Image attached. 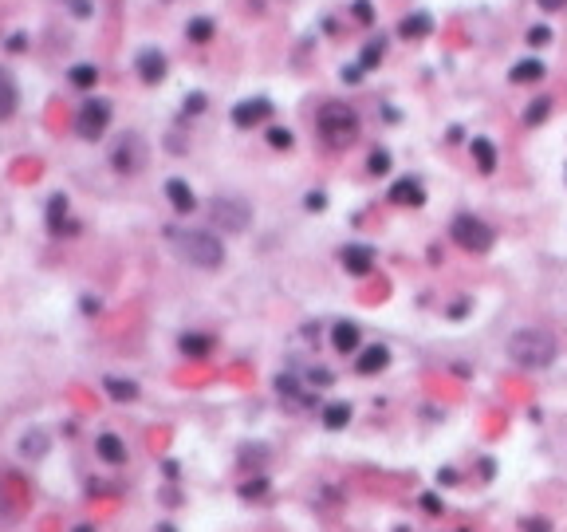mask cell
I'll use <instances>...</instances> for the list:
<instances>
[{"instance_id":"obj_1","label":"cell","mask_w":567,"mask_h":532,"mask_svg":"<svg viewBox=\"0 0 567 532\" xmlns=\"http://www.w3.org/2000/svg\"><path fill=\"white\" fill-rule=\"evenodd\" d=\"M559 355V343L548 328H520L508 335V359L524 367V371H540V367H551Z\"/></svg>"},{"instance_id":"obj_2","label":"cell","mask_w":567,"mask_h":532,"mask_svg":"<svg viewBox=\"0 0 567 532\" xmlns=\"http://www.w3.org/2000/svg\"><path fill=\"white\" fill-rule=\"evenodd\" d=\"M170 245L193 268L213 272V268L225 265V241L217 233H209V229H170Z\"/></svg>"},{"instance_id":"obj_3","label":"cell","mask_w":567,"mask_h":532,"mask_svg":"<svg viewBox=\"0 0 567 532\" xmlns=\"http://www.w3.org/2000/svg\"><path fill=\"white\" fill-rule=\"evenodd\" d=\"M315 123H319V134L331 146H346V142L359 134V110L346 107V103H323L319 114H315Z\"/></svg>"},{"instance_id":"obj_4","label":"cell","mask_w":567,"mask_h":532,"mask_svg":"<svg viewBox=\"0 0 567 532\" xmlns=\"http://www.w3.org/2000/svg\"><path fill=\"white\" fill-rule=\"evenodd\" d=\"M449 233H453V241L461 245L465 252H488L492 249V241H496V233L488 229L481 217H473V213H461V217H453V225H449Z\"/></svg>"},{"instance_id":"obj_5","label":"cell","mask_w":567,"mask_h":532,"mask_svg":"<svg viewBox=\"0 0 567 532\" xmlns=\"http://www.w3.org/2000/svg\"><path fill=\"white\" fill-rule=\"evenodd\" d=\"M209 221L220 225V229H229V233H244L252 221V209L240 197H213L209 202Z\"/></svg>"},{"instance_id":"obj_6","label":"cell","mask_w":567,"mask_h":532,"mask_svg":"<svg viewBox=\"0 0 567 532\" xmlns=\"http://www.w3.org/2000/svg\"><path fill=\"white\" fill-rule=\"evenodd\" d=\"M110 166H114V173H138L146 166V142H142V134L126 130L123 138L110 146Z\"/></svg>"},{"instance_id":"obj_7","label":"cell","mask_w":567,"mask_h":532,"mask_svg":"<svg viewBox=\"0 0 567 532\" xmlns=\"http://www.w3.org/2000/svg\"><path fill=\"white\" fill-rule=\"evenodd\" d=\"M110 114H114V110H110L107 99H87L75 114V130L83 134V138H103L107 126H110Z\"/></svg>"},{"instance_id":"obj_8","label":"cell","mask_w":567,"mask_h":532,"mask_svg":"<svg viewBox=\"0 0 567 532\" xmlns=\"http://www.w3.org/2000/svg\"><path fill=\"white\" fill-rule=\"evenodd\" d=\"M276 391H280V398L288 402L292 410H307V407H315V391L303 383V378H296V375H280L276 378Z\"/></svg>"},{"instance_id":"obj_9","label":"cell","mask_w":567,"mask_h":532,"mask_svg":"<svg viewBox=\"0 0 567 532\" xmlns=\"http://www.w3.org/2000/svg\"><path fill=\"white\" fill-rule=\"evenodd\" d=\"M272 114V103L268 99H244V103H236L233 107V123L240 130H249V126H260Z\"/></svg>"},{"instance_id":"obj_10","label":"cell","mask_w":567,"mask_h":532,"mask_svg":"<svg viewBox=\"0 0 567 532\" xmlns=\"http://www.w3.org/2000/svg\"><path fill=\"white\" fill-rule=\"evenodd\" d=\"M339 256H343V268L351 272V276H366V272L375 268V261H378V252L370 249V245H346Z\"/></svg>"},{"instance_id":"obj_11","label":"cell","mask_w":567,"mask_h":532,"mask_svg":"<svg viewBox=\"0 0 567 532\" xmlns=\"http://www.w3.org/2000/svg\"><path fill=\"white\" fill-rule=\"evenodd\" d=\"M134 67H138V75L146 79V83H162V79H166V56H162L158 47H142Z\"/></svg>"},{"instance_id":"obj_12","label":"cell","mask_w":567,"mask_h":532,"mask_svg":"<svg viewBox=\"0 0 567 532\" xmlns=\"http://www.w3.org/2000/svg\"><path fill=\"white\" fill-rule=\"evenodd\" d=\"M166 197H170V205L177 209V213H193V209H197V193H193V186L181 182V178H170V182H166Z\"/></svg>"},{"instance_id":"obj_13","label":"cell","mask_w":567,"mask_h":532,"mask_svg":"<svg viewBox=\"0 0 567 532\" xmlns=\"http://www.w3.org/2000/svg\"><path fill=\"white\" fill-rule=\"evenodd\" d=\"M16 107H20V87H16L12 71L0 67V123H8L16 114Z\"/></svg>"},{"instance_id":"obj_14","label":"cell","mask_w":567,"mask_h":532,"mask_svg":"<svg viewBox=\"0 0 567 532\" xmlns=\"http://www.w3.org/2000/svg\"><path fill=\"white\" fill-rule=\"evenodd\" d=\"M94 454L103 457L107 466H126V442L118 434H99L94 438Z\"/></svg>"},{"instance_id":"obj_15","label":"cell","mask_w":567,"mask_h":532,"mask_svg":"<svg viewBox=\"0 0 567 532\" xmlns=\"http://www.w3.org/2000/svg\"><path fill=\"white\" fill-rule=\"evenodd\" d=\"M331 347H335L339 355H355V351H359V324H351V319H346V324H335V328H331Z\"/></svg>"},{"instance_id":"obj_16","label":"cell","mask_w":567,"mask_h":532,"mask_svg":"<svg viewBox=\"0 0 567 532\" xmlns=\"http://www.w3.org/2000/svg\"><path fill=\"white\" fill-rule=\"evenodd\" d=\"M390 202L394 205H422L425 202V189L418 178H402V182H394L390 186Z\"/></svg>"},{"instance_id":"obj_17","label":"cell","mask_w":567,"mask_h":532,"mask_svg":"<svg viewBox=\"0 0 567 532\" xmlns=\"http://www.w3.org/2000/svg\"><path fill=\"white\" fill-rule=\"evenodd\" d=\"M386 363H390V351H386L382 343H375L355 359V371H359V375H378V371H386Z\"/></svg>"},{"instance_id":"obj_18","label":"cell","mask_w":567,"mask_h":532,"mask_svg":"<svg viewBox=\"0 0 567 532\" xmlns=\"http://www.w3.org/2000/svg\"><path fill=\"white\" fill-rule=\"evenodd\" d=\"M47 225H51V233H75V221H67V197L63 193H55L47 202Z\"/></svg>"},{"instance_id":"obj_19","label":"cell","mask_w":567,"mask_h":532,"mask_svg":"<svg viewBox=\"0 0 567 532\" xmlns=\"http://www.w3.org/2000/svg\"><path fill=\"white\" fill-rule=\"evenodd\" d=\"M398 32L406 36V40H425L429 32H433V16L429 12H410L402 24H398Z\"/></svg>"},{"instance_id":"obj_20","label":"cell","mask_w":567,"mask_h":532,"mask_svg":"<svg viewBox=\"0 0 567 532\" xmlns=\"http://www.w3.org/2000/svg\"><path fill=\"white\" fill-rule=\"evenodd\" d=\"M473 158H477V170L481 173L496 170V146H492L488 138H473Z\"/></svg>"},{"instance_id":"obj_21","label":"cell","mask_w":567,"mask_h":532,"mask_svg":"<svg viewBox=\"0 0 567 532\" xmlns=\"http://www.w3.org/2000/svg\"><path fill=\"white\" fill-rule=\"evenodd\" d=\"M20 454L24 457H44L47 454V434L44 430H28V434L20 438Z\"/></svg>"},{"instance_id":"obj_22","label":"cell","mask_w":567,"mask_h":532,"mask_svg":"<svg viewBox=\"0 0 567 532\" xmlns=\"http://www.w3.org/2000/svg\"><path fill=\"white\" fill-rule=\"evenodd\" d=\"M181 351H186L189 359H205V355L213 351V339H209V335H197V331H193V335H181Z\"/></svg>"},{"instance_id":"obj_23","label":"cell","mask_w":567,"mask_h":532,"mask_svg":"<svg viewBox=\"0 0 567 532\" xmlns=\"http://www.w3.org/2000/svg\"><path fill=\"white\" fill-rule=\"evenodd\" d=\"M346 422H351V407L346 402H327L323 407V426L327 430H343Z\"/></svg>"},{"instance_id":"obj_24","label":"cell","mask_w":567,"mask_h":532,"mask_svg":"<svg viewBox=\"0 0 567 532\" xmlns=\"http://www.w3.org/2000/svg\"><path fill=\"white\" fill-rule=\"evenodd\" d=\"M536 79H544V63L540 60H524L512 67V83H536Z\"/></svg>"},{"instance_id":"obj_25","label":"cell","mask_w":567,"mask_h":532,"mask_svg":"<svg viewBox=\"0 0 567 532\" xmlns=\"http://www.w3.org/2000/svg\"><path fill=\"white\" fill-rule=\"evenodd\" d=\"M186 36L193 40V44H209V40H213V20H205V16L189 20V24H186Z\"/></svg>"},{"instance_id":"obj_26","label":"cell","mask_w":567,"mask_h":532,"mask_svg":"<svg viewBox=\"0 0 567 532\" xmlns=\"http://www.w3.org/2000/svg\"><path fill=\"white\" fill-rule=\"evenodd\" d=\"M71 83H75V87H94V83H99V67H94V63H75V67H71Z\"/></svg>"},{"instance_id":"obj_27","label":"cell","mask_w":567,"mask_h":532,"mask_svg":"<svg viewBox=\"0 0 567 532\" xmlns=\"http://www.w3.org/2000/svg\"><path fill=\"white\" fill-rule=\"evenodd\" d=\"M107 394L110 398H118V402H130V398H138V387L134 383H123V378H107Z\"/></svg>"},{"instance_id":"obj_28","label":"cell","mask_w":567,"mask_h":532,"mask_svg":"<svg viewBox=\"0 0 567 532\" xmlns=\"http://www.w3.org/2000/svg\"><path fill=\"white\" fill-rule=\"evenodd\" d=\"M382 51H386V40L378 36V40H370V44L362 47V63H359V67H375V63L382 60Z\"/></svg>"},{"instance_id":"obj_29","label":"cell","mask_w":567,"mask_h":532,"mask_svg":"<svg viewBox=\"0 0 567 532\" xmlns=\"http://www.w3.org/2000/svg\"><path fill=\"white\" fill-rule=\"evenodd\" d=\"M268 142H272L276 150H288V146H292V130H288V126H272V130H268Z\"/></svg>"},{"instance_id":"obj_30","label":"cell","mask_w":567,"mask_h":532,"mask_svg":"<svg viewBox=\"0 0 567 532\" xmlns=\"http://www.w3.org/2000/svg\"><path fill=\"white\" fill-rule=\"evenodd\" d=\"M548 110H551V99H536V107H528V114H524V119H528V123H544V119H548Z\"/></svg>"},{"instance_id":"obj_31","label":"cell","mask_w":567,"mask_h":532,"mask_svg":"<svg viewBox=\"0 0 567 532\" xmlns=\"http://www.w3.org/2000/svg\"><path fill=\"white\" fill-rule=\"evenodd\" d=\"M390 170V154H386V150H375V154H370V173H386Z\"/></svg>"},{"instance_id":"obj_32","label":"cell","mask_w":567,"mask_h":532,"mask_svg":"<svg viewBox=\"0 0 567 532\" xmlns=\"http://www.w3.org/2000/svg\"><path fill=\"white\" fill-rule=\"evenodd\" d=\"M355 20H359V24H370V20H375V8H370V0H355Z\"/></svg>"},{"instance_id":"obj_33","label":"cell","mask_w":567,"mask_h":532,"mask_svg":"<svg viewBox=\"0 0 567 532\" xmlns=\"http://www.w3.org/2000/svg\"><path fill=\"white\" fill-rule=\"evenodd\" d=\"M548 40H551V32L544 28V24H536V28H528V44H532V47L548 44Z\"/></svg>"},{"instance_id":"obj_34","label":"cell","mask_w":567,"mask_h":532,"mask_svg":"<svg viewBox=\"0 0 567 532\" xmlns=\"http://www.w3.org/2000/svg\"><path fill=\"white\" fill-rule=\"evenodd\" d=\"M205 107V95L201 91H193V95H186V110H193V114H197V110Z\"/></svg>"},{"instance_id":"obj_35","label":"cell","mask_w":567,"mask_h":532,"mask_svg":"<svg viewBox=\"0 0 567 532\" xmlns=\"http://www.w3.org/2000/svg\"><path fill=\"white\" fill-rule=\"evenodd\" d=\"M71 12H75V16H91V0H71Z\"/></svg>"},{"instance_id":"obj_36","label":"cell","mask_w":567,"mask_h":532,"mask_svg":"<svg viewBox=\"0 0 567 532\" xmlns=\"http://www.w3.org/2000/svg\"><path fill=\"white\" fill-rule=\"evenodd\" d=\"M323 205H327L323 193H307V209H323Z\"/></svg>"},{"instance_id":"obj_37","label":"cell","mask_w":567,"mask_h":532,"mask_svg":"<svg viewBox=\"0 0 567 532\" xmlns=\"http://www.w3.org/2000/svg\"><path fill=\"white\" fill-rule=\"evenodd\" d=\"M343 79H346V83H359V79H362V67H343Z\"/></svg>"},{"instance_id":"obj_38","label":"cell","mask_w":567,"mask_h":532,"mask_svg":"<svg viewBox=\"0 0 567 532\" xmlns=\"http://www.w3.org/2000/svg\"><path fill=\"white\" fill-rule=\"evenodd\" d=\"M422 505L429 509V513H441V501H438V497H422Z\"/></svg>"},{"instance_id":"obj_39","label":"cell","mask_w":567,"mask_h":532,"mask_svg":"<svg viewBox=\"0 0 567 532\" xmlns=\"http://www.w3.org/2000/svg\"><path fill=\"white\" fill-rule=\"evenodd\" d=\"M540 4H544V8H551V12H555V8H564L567 0H540Z\"/></svg>"},{"instance_id":"obj_40","label":"cell","mask_w":567,"mask_h":532,"mask_svg":"<svg viewBox=\"0 0 567 532\" xmlns=\"http://www.w3.org/2000/svg\"><path fill=\"white\" fill-rule=\"evenodd\" d=\"M71 532H94V524H75Z\"/></svg>"},{"instance_id":"obj_41","label":"cell","mask_w":567,"mask_h":532,"mask_svg":"<svg viewBox=\"0 0 567 532\" xmlns=\"http://www.w3.org/2000/svg\"><path fill=\"white\" fill-rule=\"evenodd\" d=\"M528 532H548V524H528Z\"/></svg>"}]
</instances>
